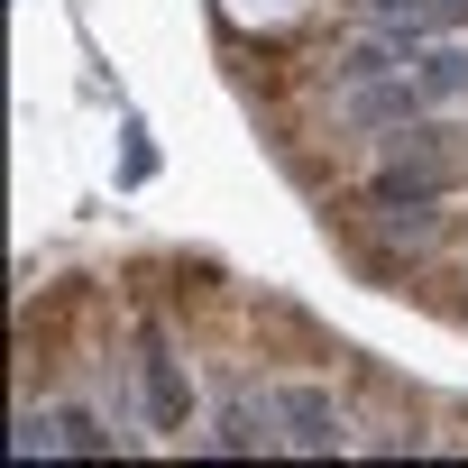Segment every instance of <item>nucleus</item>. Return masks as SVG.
<instances>
[{"instance_id":"1","label":"nucleus","mask_w":468,"mask_h":468,"mask_svg":"<svg viewBox=\"0 0 468 468\" xmlns=\"http://www.w3.org/2000/svg\"><path fill=\"white\" fill-rule=\"evenodd\" d=\"M239 28H258V37H276V28H294V19H313L322 0H220Z\"/></svg>"}]
</instances>
